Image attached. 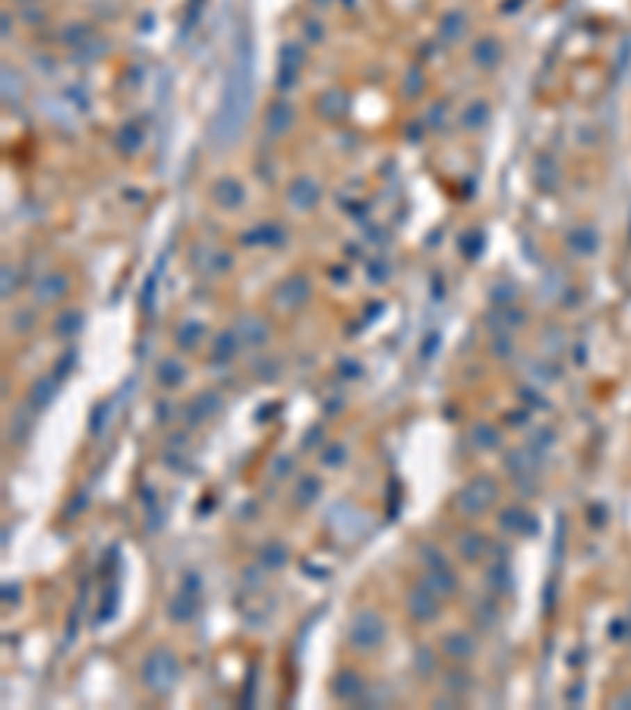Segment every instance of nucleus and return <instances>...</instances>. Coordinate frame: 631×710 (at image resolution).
<instances>
[{
  "mask_svg": "<svg viewBox=\"0 0 631 710\" xmlns=\"http://www.w3.org/2000/svg\"><path fill=\"white\" fill-rule=\"evenodd\" d=\"M411 616L417 622H429L439 616V606H436V597H432V591L426 584H420L417 591L411 593Z\"/></svg>",
  "mask_w": 631,
  "mask_h": 710,
  "instance_id": "obj_4",
  "label": "nucleus"
},
{
  "mask_svg": "<svg viewBox=\"0 0 631 710\" xmlns=\"http://www.w3.org/2000/svg\"><path fill=\"white\" fill-rule=\"evenodd\" d=\"M322 461L329 464V468H338V464L344 461V448H338V445H335V448H329V452H325V458H322Z\"/></svg>",
  "mask_w": 631,
  "mask_h": 710,
  "instance_id": "obj_14",
  "label": "nucleus"
},
{
  "mask_svg": "<svg viewBox=\"0 0 631 710\" xmlns=\"http://www.w3.org/2000/svg\"><path fill=\"white\" fill-rule=\"evenodd\" d=\"M458 546H461V552H464V559H470V562H473V559H480V552H483V546H486V543H483L480 534H467V537L458 540Z\"/></svg>",
  "mask_w": 631,
  "mask_h": 710,
  "instance_id": "obj_10",
  "label": "nucleus"
},
{
  "mask_svg": "<svg viewBox=\"0 0 631 710\" xmlns=\"http://www.w3.org/2000/svg\"><path fill=\"white\" fill-rule=\"evenodd\" d=\"M177 679V663L167 650H155V654L145 657L142 663V682L149 685L151 691H165L171 688V682Z\"/></svg>",
  "mask_w": 631,
  "mask_h": 710,
  "instance_id": "obj_2",
  "label": "nucleus"
},
{
  "mask_svg": "<svg viewBox=\"0 0 631 710\" xmlns=\"http://www.w3.org/2000/svg\"><path fill=\"white\" fill-rule=\"evenodd\" d=\"M262 562H265V565H272V568L284 565V546H278V543L265 546V550H262Z\"/></svg>",
  "mask_w": 631,
  "mask_h": 710,
  "instance_id": "obj_13",
  "label": "nucleus"
},
{
  "mask_svg": "<svg viewBox=\"0 0 631 710\" xmlns=\"http://www.w3.org/2000/svg\"><path fill=\"white\" fill-rule=\"evenodd\" d=\"M158 376H161V382H167V386H180V382H183V366L167 360V363H161Z\"/></svg>",
  "mask_w": 631,
  "mask_h": 710,
  "instance_id": "obj_12",
  "label": "nucleus"
},
{
  "mask_svg": "<svg viewBox=\"0 0 631 710\" xmlns=\"http://www.w3.org/2000/svg\"><path fill=\"white\" fill-rule=\"evenodd\" d=\"M347 634H350V644H354V647L372 650V647H379L385 638V622L376 609H360V613L354 616V622H350Z\"/></svg>",
  "mask_w": 631,
  "mask_h": 710,
  "instance_id": "obj_1",
  "label": "nucleus"
},
{
  "mask_svg": "<svg viewBox=\"0 0 631 710\" xmlns=\"http://www.w3.org/2000/svg\"><path fill=\"white\" fill-rule=\"evenodd\" d=\"M442 650H445L452 660H464V657H470L473 654V641L467 638V634H461V631H454V634H448L445 641H442Z\"/></svg>",
  "mask_w": 631,
  "mask_h": 710,
  "instance_id": "obj_6",
  "label": "nucleus"
},
{
  "mask_svg": "<svg viewBox=\"0 0 631 710\" xmlns=\"http://www.w3.org/2000/svg\"><path fill=\"white\" fill-rule=\"evenodd\" d=\"M215 407H218V395H199V398H196V404L190 407V414H186V417H192V420H202V417L212 414Z\"/></svg>",
  "mask_w": 631,
  "mask_h": 710,
  "instance_id": "obj_9",
  "label": "nucleus"
},
{
  "mask_svg": "<svg viewBox=\"0 0 631 710\" xmlns=\"http://www.w3.org/2000/svg\"><path fill=\"white\" fill-rule=\"evenodd\" d=\"M54 392H57V386L51 379H42L38 386L32 388V407H48V401L54 398Z\"/></svg>",
  "mask_w": 631,
  "mask_h": 710,
  "instance_id": "obj_11",
  "label": "nucleus"
},
{
  "mask_svg": "<svg viewBox=\"0 0 631 710\" xmlns=\"http://www.w3.org/2000/svg\"><path fill=\"white\" fill-rule=\"evenodd\" d=\"M423 584L429 587L432 593H452L454 587H458V584H454V575L448 572L445 565H442V568H429V578H426Z\"/></svg>",
  "mask_w": 631,
  "mask_h": 710,
  "instance_id": "obj_7",
  "label": "nucleus"
},
{
  "mask_svg": "<svg viewBox=\"0 0 631 710\" xmlns=\"http://www.w3.org/2000/svg\"><path fill=\"white\" fill-rule=\"evenodd\" d=\"M493 499H495V483L489 477H477V480H470L458 493V509L464 515H480V511H486L493 505Z\"/></svg>",
  "mask_w": 631,
  "mask_h": 710,
  "instance_id": "obj_3",
  "label": "nucleus"
},
{
  "mask_svg": "<svg viewBox=\"0 0 631 710\" xmlns=\"http://www.w3.org/2000/svg\"><path fill=\"white\" fill-rule=\"evenodd\" d=\"M366 685H363V679L357 676V672H341V676L335 679V695L341 697V701H354V697L360 695V691H363Z\"/></svg>",
  "mask_w": 631,
  "mask_h": 710,
  "instance_id": "obj_5",
  "label": "nucleus"
},
{
  "mask_svg": "<svg viewBox=\"0 0 631 710\" xmlns=\"http://www.w3.org/2000/svg\"><path fill=\"white\" fill-rule=\"evenodd\" d=\"M294 496H297V505H300V509H306V505L319 496V480H316V477H303V480L297 483Z\"/></svg>",
  "mask_w": 631,
  "mask_h": 710,
  "instance_id": "obj_8",
  "label": "nucleus"
}]
</instances>
